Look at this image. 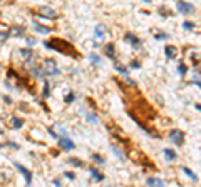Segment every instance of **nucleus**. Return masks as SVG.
Here are the masks:
<instances>
[{
	"label": "nucleus",
	"instance_id": "nucleus-13",
	"mask_svg": "<svg viewBox=\"0 0 201 187\" xmlns=\"http://www.w3.org/2000/svg\"><path fill=\"white\" fill-rule=\"evenodd\" d=\"M34 29L37 30V32H40V34H49L50 29H47V27H42L40 23H37V22H34Z\"/></svg>",
	"mask_w": 201,
	"mask_h": 187
},
{
	"label": "nucleus",
	"instance_id": "nucleus-6",
	"mask_svg": "<svg viewBox=\"0 0 201 187\" xmlns=\"http://www.w3.org/2000/svg\"><path fill=\"white\" fill-rule=\"evenodd\" d=\"M39 13H40L42 17H49V19H55L57 17V12L49 9V7H40V9H39Z\"/></svg>",
	"mask_w": 201,
	"mask_h": 187
},
{
	"label": "nucleus",
	"instance_id": "nucleus-16",
	"mask_svg": "<svg viewBox=\"0 0 201 187\" xmlns=\"http://www.w3.org/2000/svg\"><path fill=\"white\" fill-rule=\"evenodd\" d=\"M96 38H100V40H102V38H104V35H106V32H104V29H102V27H96Z\"/></svg>",
	"mask_w": 201,
	"mask_h": 187
},
{
	"label": "nucleus",
	"instance_id": "nucleus-14",
	"mask_svg": "<svg viewBox=\"0 0 201 187\" xmlns=\"http://www.w3.org/2000/svg\"><path fill=\"white\" fill-rule=\"evenodd\" d=\"M91 171V174H92V177H94V181H97V182H100V181H104V175L102 174H99L96 169H89Z\"/></svg>",
	"mask_w": 201,
	"mask_h": 187
},
{
	"label": "nucleus",
	"instance_id": "nucleus-4",
	"mask_svg": "<svg viewBox=\"0 0 201 187\" xmlns=\"http://www.w3.org/2000/svg\"><path fill=\"white\" fill-rule=\"evenodd\" d=\"M169 139L173 140L176 146H183V142H184V134L179 132V130H171L169 132Z\"/></svg>",
	"mask_w": 201,
	"mask_h": 187
},
{
	"label": "nucleus",
	"instance_id": "nucleus-11",
	"mask_svg": "<svg viewBox=\"0 0 201 187\" xmlns=\"http://www.w3.org/2000/svg\"><path fill=\"white\" fill-rule=\"evenodd\" d=\"M146 182H148V185H164V181H161L157 177H149Z\"/></svg>",
	"mask_w": 201,
	"mask_h": 187
},
{
	"label": "nucleus",
	"instance_id": "nucleus-30",
	"mask_svg": "<svg viewBox=\"0 0 201 187\" xmlns=\"http://www.w3.org/2000/svg\"><path fill=\"white\" fill-rule=\"evenodd\" d=\"M132 67H134V69H138V67H139V62L134 60V62H132Z\"/></svg>",
	"mask_w": 201,
	"mask_h": 187
},
{
	"label": "nucleus",
	"instance_id": "nucleus-1",
	"mask_svg": "<svg viewBox=\"0 0 201 187\" xmlns=\"http://www.w3.org/2000/svg\"><path fill=\"white\" fill-rule=\"evenodd\" d=\"M45 47L47 49H57V50H67V54H74L75 50H72V47H70L69 44H66V42H62L60 38H55L54 42H45Z\"/></svg>",
	"mask_w": 201,
	"mask_h": 187
},
{
	"label": "nucleus",
	"instance_id": "nucleus-23",
	"mask_svg": "<svg viewBox=\"0 0 201 187\" xmlns=\"http://www.w3.org/2000/svg\"><path fill=\"white\" fill-rule=\"evenodd\" d=\"M69 162H70V164H74V165H77V167H81V165H82V162L77 160V159H69Z\"/></svg>",
	"mask_w": 201,
	"mask_h": 187
},
{
	"label": "nucleus",
	"instance_id": "nucleus-17",
	"mask_svg": "<svg viewBox=\"0 0 201 187\" xmlns=\"http://www.w3.org/2000/svg\"><path fill=\"white\" fill-rule=\"evenodd\" d=\"M164 156L169 159V160H174V159H176V152H174V150H171V149H164Z\"/></svg>",
	"mask_w": 201,
	"mask_h": 187
},
{
	"label": "nucleus",
	"instance_id": "nucleus-31",
	"mask_svg": "<svg viewBox=\"0 0 201 187\" xmlns=\"http://www.w3.org/2000/svg\"><path fill=\"white\" fill-rule=\"evenodd\" d=\"M2 134H3V132H2V130H0V135H2Z\"/></svg>",
	"mask_w": 201,
	"mask_h": 187
},
{
	"label": "nucleus",
	"instance_id": "nucleus-10",
	"mask_svg": "<svg viewBox=\"0 0 201 187\" xmlns=\"http://www.w3.org/2000/svg\"><path fill=\"white\" fill-rule=\"evenodd\" d=\"M164 52H166V57H168V59H174V55H176V47H174V45H168V47L164 49Z\"/></svg>",
	"mask_w": 201,
	"mask_h": 187
},
{
	"label": "nucleus",
	"instance_id": "nucleus-18",
	"mask_svg": "<svg viewBox=\"0 0 201 187\" xmlns=\"http://www.w3.org/2000/svg\"><path fill=\"white\" fill-rule=\"evenodd\" d=\"M22 124H24V120L22 119H12V127L13 129H19V127H22Z\"/></svg>",
	"mask_w": 201,
	"mask_h": 187
},
{
	"label": "nucleus",
	"instance_id": "nucleus-29",
	"mask_svg": "<svg viewBox=\"0 0 201 187\" xmlns=\"http://www.w3.org/2000/svg\"><path fill=\"white\" fill-rule=\"evenodd\" d=\"M35 44V38H28V45H34Z\"/></svg>",
	"mask_w": 201,
	"mask_h": 187
},
{
	"label": "nucleus",
	"instance_id": "nucleus-8",
	"mask_svg": "<svg viewBox=\"0 0 201 187\" xmlns=\"http://www.w3.org/2000/svg\"><path fill=\"white\" fill-rule=\"evenodd\" d=\"M24 27L20 25H13L12 29L9 30V37H20V35H24Z\"/></svg>",
	"mask_w": 201,
	"mask_h": 187
},
{
	"label": "nucleus",
	"instance_id": "nucleus-7",
	"mask_svg": "<svg viewBox=\"0 0 201 187\" xmlns=\"http://www.w3.org/2000/svg\"><path fill=\"white\" fill-rule=\"evenodd\" d=\"M59 144H60V147H62V149H66V150H72L74 147H75L72 140L66 139V137H59Z\"/></svg>",
	"mask_w": 201,
	"mask_h": 187
},
{
	"label": "nucleus",
	"instance_id": "nucleus-2",
	"mask_svg": "<svg viewBox=\"0 0 201 187\" xmlns=\"http://www.w3.org/2000/svg\"><path fill=\"white\" fill-rule=\"evenodd\" d=\"M42 74H45V75H57V74H59V69H57L54 59H47V60L44 62V65H42Z\"/></svg>",
	"mask_w": 201,
	"mask_h": 187
},
{
	"label": "nucleus",
	"instance_id": "nucleus-19",
	"mask_svg": "<svg viewBox=\"0 0 201 187\" xmlns=\"http://www.w3.org/2000/svg\"><path fill=\"white\" fill-rule=\"evenodd\" d=\"M20 55L25 57V59H30V57H32V52L28 50V49H22V50H20Z\"/></svg>",
	"mask_w": 201,
	"mask_h": 187
},
{
	"label": "nucleus",
	"instance_id": "nucleus-21",
	"mask_svg": "<svg viewBox=\"0 0 201 187\" xmlns=\"http://www.w3.org/2000/svg\"><path fill=\"white\" fill-rule=\"evenodd\" d=\"M178 72L181 74V75H184V74H186V67H184V63H179V67H178Z\"/></svg>",
	"mask_w": 201,
	"mask_h": 187
},
{
	"label": "nucleus",
	"instance_id": "nucleus-3",
	"mask_svg": "<svg viewBox=\"0 0 201 187\" xmlns=\"http://www.w3.org/2000/svg\"><path fill=\"white\" fill-rule=\"evenodd\" d=\"M176 9H178L181 13H193L195 12V7H193L191 3H188V2H183V0H179V2L176 3Z\"/></svg>",
	"mask_w": 201,
	"mask_h": 187
},
{
	"label": "nucleus",
	"instance_id": "nucleus-9",
	"mask_svg": "<svg viewBox=\"0 0 201 187\" xmlns=\"http://www.w3.org/2000/svg\"><path fill=\"white\" fill-rule=\"evenodd\" d=\"M126 42H129L132 47H139V45H141V40L132 34H126Z\"/></svg>",
	"mask_w": 201,
	"mask_h": 187
},
{
	"label": "nucleus",
	"instance_id": "nucleus-5",
	"mask_svg": "<svg viewBox=\"0 0 201 187\" xmlns=\"http://www.w3.org/2000/svg\"><path fill=\"white\" fill-rule=\"evenodd\" d=\"M15 167L19 169V172L25 177V182H27V184H32V174H30V171H28V169H25L24 165H20L19 162H15Z\"/></svg>",
	"mask_w": 201,
	"mask_h": 187
},
{
	"label": "nucleus",
	"instance_id": "nucleus-27",
	"mask_svg": "<svg viewBox=\"0 0 201 187\" xmlns=\"http://www.w3.org/2000/svg\"><path fill=\"white\" fill-rule=\"evenodd\" d=\"M49 84H45V85H44V94H42V95H44V97H49Z\"/></svg>",
	"mask_w": 201,
	"mask_h": 187
},
{
	"label": "nucleus",
	"instance_id": "nucleus-22",
	"mask_svg": "<svg viewBox=\"0 0 201 187\" xmlns=\"http://www.w3.org/2000/svg\"><path fill=\"white\" fill-rule=\"evenodd\" d=\"M183 27H184L186 30H193V29H195V25H193L191 22H184V23H183Z\"/></svg>",
	"mask_w": 201,
	"mask_h": 187
},
{
	"label": "nucleus",
	"instance_id": "nucleus-26",
	"mask_svg": "<svg viewBox=\"0 0 201 187\" xmlns=\"http://www.w3.org/2000/svg\"><path fill=\"white\" fill-rule=\"evenodd\" d=\"M74 99H75V95H74V94H69V95L66 97V102H67V104H70V102H72Z\"/></svg>",
	"mask_w": 201,
	"mask_h": 187
},
{
	"label": "nucleus",
	"instance_id": "nucleus-12",
	"mask_svg": "<svg viewBox=\"0 0 201 187\" xmlns=\"http://www.w3.org/2000/svg\"><path fill=\"white\" fill-rule=\"evenodd\" d=\"M104 52L107 54V57L114 59V45H112V44H107L106 47H104Z\"/></svg>",
	"mask_w": 201,
	"mask_h": 187
},
{
	"label": "nucleus",
	"instance_id": "nucleus-28",
	"mask_svg": "<svg viewBox=\"0 0 201 187\" xmlns=\"http://www.w3.org/2000/svg\"><path fill=\"white\" fill-rule=\"evenodd\" d=\"M66 177L70 179V181H74V174H72V172H66Z\"/></svg>",
	"mask_w": 201,
	"mask_h": 187
},
{
	"label": "nucleus",
	"instance_id": "nucleus-24",
	"mask_svg": "<svg viewBox=\"0 0 201 187\" xmlns=\"http://www.w3.org/2000/svg\"><path fill=\"white\" fill-rule=\"evenodd\" d=\"M91 60L94 63H100V59L97 57V55H94V54H91Z\"/></svg>",
	"mask_w": 201,
	"mask_h": 187
},
{
	"label": "nucleus",
	"instance_id": "nucleus-25",
	"mask_svg": "<svg viewBox=\"0 0 201 187\" xmlns=\"http://www.w3.org/2000/svg\"><path fill=\"white\" fill-rule=\"evenodd\" d=\"M92 159H94V160L97 162V164H104V159L100 157V156H92Z\"/></svg>",
	"mask_w": 201,
	"mask_h": 187
},
{
	"label": "nucleus",
	"instance_id": "nucleus-20",
	"mask_svg": "<svg viewBox=\"0 0 201 187\" xmlns=\"http://www.w3.org/2000/svg\"><path fill=\"white\" fill-rule=\"evenodd\" d=\"M156 38L157 40H164V38H168V35L163 34V32H156Z\"/></svg>",
	"mask_w": 201,
	"mask_h": 187
},
{
	"label": "nucleus",
	"instance_id": "nucleus-15",
	"mask_svg": "<svg viewBox=\"0 0 201 187\" xmlns=\"http://www.w3.org/2000/svg\"><path fill=\"white\" fill-rule=\"evenodd\" d=\"M183 172H184V174H186V175H188V177H189V179H193V181H195V182H196V181H198V175H196V174H193V172H191V171H189V169H188V167H183Z\"/></svg>",
	"mask_w": 201,
	"mask_h": 187
},
{
	"label": "nucleus",
	"instance_id": "nucleus-32",
	"mask_svg": "<svg viewBox=\"0 0 201 187\" xmlns=\"http://www.w3.org/2000/svg\"><path fill=\"white\" fill-rule=\"evenodd\" d=\"M0 147H3V146H2V144H0Z\"/></svg>",
	"mask_w": 201,
	"mask_h": 187
}]
</instances>
